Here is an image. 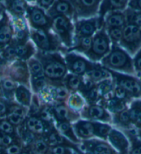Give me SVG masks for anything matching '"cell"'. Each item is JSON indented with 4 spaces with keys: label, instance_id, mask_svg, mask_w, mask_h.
Returning a JSON list of instances; mask_svg holds the SVG:
<instances>
[{
    "label": "cell",
    "instance_id": "obj_1",
    "mask_svg": "<svg viewBox=\"0 0 141 154\" xmlns=\"http://www.w3.org/2000/svg\"><path fill=\"white\" fill-rule=\"evenodd\" d=\"M35 57L41 63L44 71L45 78L52 82H63L68 72L66 61L57 53H46L39 51Z\"/></svg>",
    "mask_w": 141,
    "mask_h": 154
},
{
    "label": "cell",
    "instance_id": "obj_2",
    "mask_svg": "<svg viewBox=\"0 0 141 154\" xmlns=\"http://www.w3.org/2000/svg\"><path fill=\"white\" fill-rule=\"evenodd\" d=\"M103 66L112 71L136 75L134 62L130 55L118 45L113 44L110 52L102 60Z\"/></svg>",
    "mask_w": 141,
    "mask_h": 154
},
{
    "label": "cell",
    "instance_id": "obj_3",
    "mask_svg": "<svg viewBox=\"0 0 141 154\" xmlns=\"http://www.w3.org/2000/svg\"><path fill=\"white\" fill-rule=\"evenodd\" d=\"M111 40L105 27L101 28L92 37L90 49L85 53L90 61L102 60L111 51Z\"/></svg>",
    "mask_w": 141,
    "mask_h": 154
},
{
    "label": "cell",
    "instance_id": "obj_4",
    "mask_svg": "<svg viewBox=\"0 0 141 154\" xmlns=\"http://www.w3.org/2000/svg\"><path fill=\"white\" fill-rule=\"evenodd\" d=\"M71 19L65 15H57L52 17V29L60 42L67 47L72 48L75 42V26Z\"/></svg>",
    "mask_w": 141,
    "mask_h": 154
},
{
    "label": "cell",
    "instance_id": "obj_5",
    "mask_svg": "<svg viewBox=\"0 0 141 154\" xmlns=\"http://www.w3.org/2000/svg\"><path fill=\"white\" fill-rule=\"evenodd\" d=\"M31 37L40 51L54 53L61 48L59 39L50 31L31 29Z\"/></svg>",
    "mask_w": 141,
    "mask_h": 154
},
{
    "label": "cell",
    "instance_id": "obj_6",
    "mask_svg": "<svg viewBox=\"0 0 141 154\" xmlns=\"http://www.w3.org/2000/svg\"><path fill=\"white\" fill-rule=\"evenodd\" d=\"M116 86L124 88L132 98L141 97V80L135 76L107 69Z\"/></svg>",
    "mask_w": 141,
    "mask_h": 154
},
{
    "label": "cell",
    "instance_id": "obj_7",
    "mask_svg": "<svg viewBox=\"0 0 141 154\" xmlns=\"http://www.w3.org/2000/svg\"><path fill=\"white\" fill-rule=\"evenodd\" d=\"M120 44L128 53L136 55L141 49V28L127 24L122 29V37Z\"/></svg>",
    "mask_w": 141,
    "mask_h": 154
},
{
    "label": "cell",
    "instance_id": "obj_8",
    "mask_svg": "<svg viewBox=\"0 0 141 154\" xmlns=\"http://www.w3.org/2000/svg\"><path fill=\"white\" fill-rule=\"evenodd\" d=\"M27 19L32 29L50 31L52 29V18L37 6H28Z\"/></svg>",
    "mask_w": 141,
    "mask_h": 154
},
{
    "label": "cell",
    "instance_id": "obj_9",
    "mask_svg": "<svg viewBox=\"0 0 141 154\" xmlns=\"http://www.w3.org/2000/svg\"><path fill=\"white\" fill-rule=\"evenodd\" d=\"M30 74L28 63L22 60H16L9 63L5 77L11 79L20 85L30 87Z\"/></svg>",
    "mask_w": 141,
    "mask_h": 154
},
{
    "label": "cell",
    "instance_id": "obj_10",
    "mask_svg": "<svg viewBox=\"0 0 141 154\" xmlns=\"http://www.w3.org/2000/svg\"><path fill=\"white\" fill-rule=\"evenodd\" d=\"M81 118L92 122L113 124L112 115L99 104H87L80 113Z\"/></svg>",
    "mask_w": 141,
    "mask_h": 154
},
{
    "label": "cell",
    "instance_id": "obj_11",
    "mask_svg": "<svg viewBox=\"0 0 141 154\" xmlns=\"http://www.w3.org/2000/svg\"><path fill=\"white\" fill-rule=\"evenodd\" d=\"M72 5L75 11L76 19H87L93 18L99 12L101 1H85V0H71Z\"/></svg>",
    "mask_w": 141,
    "mask_h": 154
},
{
    "label": "cell",
    "instance_id": "obj_12",
    "mask_svg": "<svg viewBox=\"0 0 141 154\" xmlns=\"http://www.w3.org/2000/svg\"><path fill=\"white\" fill-rule=\"evenodd\" d=\"M78 146L83 154H119L107 141L96 137L82 140Z\"/></svg>",
    "mask_w": 141,
    "mask_h": 154
},
{
    "label": "cell",
    "instance_id": "obj_13",
    "mask_svg": "<svg viewBox=\"0 0 141 154\" xmlns=\"http://www.w3.org/2000/svg\"><path fill=\"white\" fill-rule=\"evenodd\" d=\"M64 59L67 68L71 72V74L80 77H84L86 72L95 64L82 56L73 53H67Z\"/></svg>",
    "mask_w": 141,
    "mask_h": 154
},
{
    "label": "cell",
    "instance_id": "obj_14",
    "mask_svg": "<svg viewBox=\"0 0 141 154\" xmlns=\"http://www.w3.org/2000/svg\"><path fill=\"white\" fill-rule=\"evenodd\" d=\"M103 27V23L98 17L77 21L75 26V39L83 37H92Z\"/></svg>",
    "mask_w": 141,
    "mask_h": 154
},
{
    "label": "cell",
    "instance_id": "obj_15",
    "mask_svg": "<svg viewBox=\"0 0 141 154\" xmlns=\"http://www.w3.org/2000/svg\"><path fill=\"white\" fill-rule=\"evenodd\" d=\"M49 109L54 124L64 122L74 123L81 118L80 113L69 108L66 102L49 105Z\"/></svg>",
    "mask_w": 141,
    "mask_h": 154
},
{
    "label": "cell",
    "instance_id": "obj_16",
    "mask_svg": "<svg viewBox=\"0 0 141 154\" xmlns=\"http://www.w3.org/2000/svg\"><path fill=\"white\" fill-rule=\"evenodd\" d=\"M14 39V29L12 20L7 11L0 15V53L10 45Z\"/></svg>",
    "mask_w": 141,
    "mask_h": 154
},
{
    "label": "cell",
    "instance_id": "obj_17",
    "mask_svg": "<svg viewBox=\"0 0 141 154\" xmlns=\"http://www.w3.org/2000/svg\"><path fill=\"white\" fill-rule=\"evenodd\" d=\"M107 142L119 154H129L130 142L122 131L112 128L108 136Z\"/></svg>",
    "mask_w": 141,
    "mask_h": 154
},
{
    "label": "cell",
    "instance_id": "obj_18",
    "mask_svg": "<svg viewBox=\"0 0 141 154\" xmlns=\"http://www.w3.org/2000/svg\"><path fill=\"white\" fill-rule=\"evenodd\" d=\"M14 29V40L18 44H25L28 42L31 36V31L28 27L24 17H13Z\"/></svg>",
    "mask_w": 141,
    "mask_h": 154
},
{
    "label": "cell",
    "instance_id": "obj_19",
    "mask_svg": "<svg viewBox=\"0 0 141 154\" xmlns=\"http://www.w3.org/2000/svg\"><path fill=\"white\" fill-rule=\"evenodd\" d=\"M72 127L76 136L81 141L94 137V127L92 121L80 119L77 122L72 123Z\"/></svg>",
    "mask_w": 141,
    "mask_h": 154
},
{
    "label": "cell",
    "instance_id": "obj_20",
    "mask_svg": "<svg viewBox=\"0 0 141 154\" xmlns=\"http://www.w3.org/2000/svg\"><path fill=\"white\" fill-rule=\"evenodd\" d=\"M48 15L53 17L57 15H65L71 20L75 17V11L70 1H54V3L49 10L47 11Z\"/></svg>",
    "mask_w": 141,
    "mask_h": 154
},
{
    "label": "cell",
    "instance_id": "obj_21",
    "mask_svg": "<svg viewBox=\"0 0 141 154\" xmlns=\"http://www.w3.org/2000/svg\"><path fill=\"white\" fill-rule=\"evenodd\" d=\"M128 1H103L101 2L98 12V17L101 22L104 23V17L107 14L116 11H125L128 6Z\"/></svg>",
    "mask_w": 141,
    "mask_h": 154
},
{
    "label": "cell",
    "instance_id": "obj_22",
    "mask_svg": "<svg viewBox=\"0 0 141 154\" xmlns=\"http://www.w3.org/2000/svg\"><path fill=\"white\" fill-rule=\"evenodd\" d=\"M127 19L125 14L121 11H116L108 13L104 18L103 26L107 28H124L126 24Z\"/></svg>",
    "mask_w": 141,
    "mask_h": 154
},
{
    "label": "cell",
    "instance_id": "obj_23",
    "mask_svg": "<svg viewBox=\"0 0 141 154\" xmlns=\"http://www.w3.org/2000/svg\"><path fill=\"white\" fill-rule=\"evenodd\" d=\"M6 11L12 15L13 17H24L26 13L28 2L25 1H5L3 2Z\"/></svg>",
    "mask_w": 141,
    "mask_h": 154
},
{
    "label": "cell",
    "instance_id": "obj_24",
    "mask_svg": "<svg viewBox=\"0 0 141 154\" xmlns=\"http://www.w3.org/2000/svg\"><path fill=\"white\" fill-rule=\"evenodd\" d=\"M95 83H98L105 79L112 78L110 73L105 67L94 64L93 67L89 69L84 76Z\"/></svg>",
    "mask_w": 141,
    "mask_h": 154
},
{
    "label": "cell",
    "instance_id": "obj_25",
    "mask_svg": "<svg viewBox=\"0 0 141 154\" xmlns=\"http://www.w3.org/2000/svg\"><path fill=\"white\" fill-rule=\"evenodd\" d=\"M96 87L100 95L101 100H107L114 97L115 84L112 78H107L96 83Z\"/></svg>",
    "mask_w": 141,
    "mask_h": 154
},
{
    "label": "cell",
    "instance_id": "obj_26",
    "mask_svg": "<svg viewBox=\"0 0 141 154\" xmlns=\"http://www.w3.org/2000/svg\"><path fill=\"white\" fill-rule=\"evenodd\" d=\"M98 104L105 107L112 116L121 113V111L128 108V102L122 101L115 97L107 100H101Z\"/></svg>",
    "mask_w": 141,
    "mask_h": 154
},
{
    "label": "cell",
    "instance_id": "obj_27",
    "mask_svg": "<svg viewBox=\"0 0 141 154\" xmlns=\"http://www.w3.org/2000/svg\"><path fill=\"white\" fill-rule=\"evenodd\" d=\"M55 127L60 134L63 135L64 137H66L67 139L73 142L74 144L79 145L81 141L76 136L72 127V123L68 122L57 123L55 124Z\"/></svg>",
    "mask_w": 141,
    "mask_h": 154
},
{
    "label": "cell",
    "instance_id": "obj_28",
    "mask_svg": "<svg viewBox=\"0 0 141 154\" xmlns=\"http://www.w3.org/2000/svg\"><path fill=\"white\" fill-rule=\"evenodd\" d=\"M0 86L4 98L9 101H15V93L19 86L18 84L10 78L4 77L0 80Z\"/></svg>",
    "mask_w": 141,
    "mask_h": 154
},
{
    "label": "cell",
    "instance_id": "obj_29",
    "mask_svg": "<svg viewBox=\"0 0 141 154\" xmlns=\"http://www.w3.org/2000/svg\"><path fill=\"white\" fill-rule=\"evenodd\" d=\"M129 111L133 127L137 129H141V100H133L131 102Z\"/></svg>",
    "mask_w": 141,
    "mask_h": 154
},
{
    "label": "cell",
    "instance_id": "obj_30",
    "mask_svg": "<svg viewBox=\"0 0 141 154\" xmlns=\"http://www.w3.org/2000/svg\"><path fill=\"white\" fill-rule=\"evenodd\" d=\"M32 94L28 88L23 85H19L15 93V101L26 108L31 106Z\"/></svg>",
    "mask_w": 141,
    "mask_h": 154
},
{
    "label": "cell",
    "instance_id": "obj_31",
    "mask_svg": "<svg viewBox=\"0 0 141 154\" xmlns=\"http://www.w3.org/2000/svg\"><path fill=\"white\" fill-rule=\"evenodd\" d=\"M16 54H17V60L28 61L35 54V48L33 44L29 41L25 44H18L17 43Z\"/></svg>",
    "mask_w": 141,
    "mask_h": 154
},
{
    "label": "cell",
    "instance_id": "obj_32",
    "mask_svg": "<svg viewBox=\"0 0 141 154\" xmlns=\"http://www.w3.org/2000/svg\"><path fill=\"white\" fill-rule=\"evenodd\" d=\"M113 124L121 127L122 130H126L134 127L130 118L129 111V107L125 110L121 111V113L112 116Z\"/></svg>",
    "mask_w": 141,
    "mask_h": 154
},
{
    "label": "cell",
    "instance_id": "obj_33",
    "mask_svg": "<svg viewBox=\"0 0 141 154\" xmlns=\"http://www.w3.org/2000/svg\"><path fill=\"white\" fill-rule=\"evenodd\" d=\"M63 83L71 93H77L82 85L83 77L68 74L63 79Z\"/></svg>",
    "mask_w": 141,
    "mask_h": 154
},
{
    "label": "cell",
    "instance_id": "obj_34",
    "mask_svg": "<svg viewBox=\"0 0 141 154\" xmlns=\"http://www.w3.org/2000/svg\"><path fill=\"white\" fill-rule=\"evenodd\" d=\"M92 123L94 127V137L107 141L108 136L113 128L112 126L110 124L101 122H92Z\"/></svg>",
    "mask_w": 141,
    "mask_h": 154
},
{
    "label": "cell",
    "instance_id": "obj_35",
    "mask_svg": "<svg viewBox=\"0 0 141 154\" xmlns=\"http://www.w3.org/2000/svg\"><path fill=\"white\" fill-rule=\"evenodd\" d=\"M66 104L69 108L78 113H80L82 109L86 105L84 97L80 93H71L68 101L66 102Z\"/></svg>",
    "mask_w": 141,
    "mask_h": 154
},
{
    "label": "cell",
    "instance_id": "obj_36",
    "mask_svg": "<svg viewBox=\"0 0 141 154\" xmlns=\"http://www.w3.org/2000/svg\"><path fill=\"white\" fill-rule=\"evenodd\" d=\"M28 66L30 74L31 75V80H35L45 77L42 64L37 58H31L28 61Z\"/></svg>",
    "mask_w": 141,
    "mask_h": 154
},
{
    "label": "cell",
    "instance_id": "obj_37",
    "mask_svg": "<svg viewBox=\"0 0 141 154\" xmlns=\"http://www.w3.org/2000/svg\"><path fill=\"white\" fill-rule=\"evenodd\" d=\"M32 154H48L50 146L44 137H38L37 139L28 146Z\"/></svg>",
    "mask_w": 141,
    "mask_h": 154
},
{
    "label": "cell",
    "instance_id": "obj_38",
    "mask_svg": "<svg viewBox=\"0 0 141 154\" xmlns=\"http://www.w3.org/2000/svg\"><path fill=\"white\" fill-rule=\"evenodd\" d=\"M92 37H83L78 39H75L74 45L68 51L70 52L71 51H76L78 52L84 53V54L88 51L92 46Z\"/></svg>",
    "mask_w": 141,
    "mask_h": 154
},
{
    "label": "cell",
    "instance_id": "obj_39",
    "mask_svg": "<svg viewBox=\"0 0 141 154\" xmlns=\"http://www.w3.org/2000/svg\"><path fill=\"white\" fill-rule=\"evenodd\" d=\"M16 45H17V42L13 39V42L10 43V45L7 46L5 49L2 51L1 53H0L1 57L7 62L12 63L17 60V54H16Z\"/></svg>",
    "mask_w": 141,
    "mask_h": 154
},
{
    "label": "cell",
    "instance_id": "obj_40",
    "mask_svg": "<svg viewBox=\"0 0 141 154\" xmlns=\"http://www.w3.org/2000/svg\"><path fill=\"white\" fill-rule=\"evenodd\" d=\"M84 97L85 102H87V104H98L100 101V95L96 87V84L93 88L89 90L88 91L83 93L81 95Z\"/></svg>",
    "mask_w": 141,
    "mask_h": 154
},
{
    "label": "cell",
    "instance_id": "obj_41",
    "mask_svg": "<svg viewBox=\"0 0 141 154\" xmlns=\"http://www.w3.org/2000/svg\"><path fill=\"white\" fill-rule=\"evenodd\" d=\"M0 129L9 136L17 137L19 136L17 129L11 124L6 118H0Z\"/></svg>",
    "mask_w": 141,
    "mask_h": 154
},
{
    "label": "cell",
    "instance_id": "obj_42",
    "mask_svg": "<svg viewBox=\"0 0 141 154\" xmlns=\"http://www.w3.org/2000/svg\"><path fill=\"white\" fill-rule=\"evenodd\" d=\"M24 147V146L22 139L19 136H18L14 140L13 143L10 146L5 149V152L6 154H20Z\"/></svg>",
    "mask_w": 141,
    "mask_h": 154
},
{
    "label": "cell",
    "instance_id": "obj_43",
    "mask_svg": "<svg viewBox=\"0 0 141 154\" xmlns=\"http://www.w3.org/2000/svg\"><path fill=\"white\" fill-rule=\"evenodd\" d=\"M122 29L123 28H107L106 31L108 34L111 42L113 44L117 45L121 42L122 37Z\"/></svg>",
    "mask_w": 141,
    "mask_h": 154
},
{
    "label": "cell",
    "instance_id": "obj_44",
    "mask_svg": "<svg viewBox=\"0 0 141 154\" xmlns=\"http://www.w3.org/2000/svg\"><path fill=\"white\" fill-rule=\"evenodd\" d=\"M48 154H79L75 149L68 146L58 145L50 147Z\"/></svg>",
    "mask_w": 141,
    "mask_h": 154
},
{
    "label": "cell",
    "instance_id": "obj_45",
    "mask_svg": "<svg viewBox=\"0 0 141 154\" xmlns=\"http://www.w3.org/2000/svg\"><path fill=\"white\" fill-rule=\"evenodd\" d=\"M114 95L115 97H116V98L128 102V103L132 100V97L129 95V93L127 92L124 88L120 87L119 86L115 85L114 90Z\"/></svg>",
    "mask_w": 141,
    "mask_h": 154
},
{
    "label": "cell",
    "instance_id": "obj_46",
    "mask_svg": "<svg viewBox=\"0 0 141 154\" xmlns=\"http://www.w3.org/2000/svg\"><path fill=\"white\" fill-rule=\"evenodd\" d=\"M47 84L48 80L45 77L44 78L35 79V80H31L32 88L35 94H38L47 85Z\"/></svg>",
    "mask_w": 141,
    "mask_h": 154
},
{
    "label": "cell",
    "instance_id": "obj_47",
    "mask_svg": "<svg viewBox=\"0 0 141 154\" xmlns=\"http://www.w3.org/2000/svg\"><path fill=\"white\" fill-rule=\"evenodd\" d=\"M6 118L17 129L22 125L23 122H24L25 119H26L25 117H23V116L15 113H9L8 116H6Z\"/></svg>",
    "mask_w": 141,
    "mask_h": 154
},
{
    "label": "cell",
    "instance_id": "obj_48",
    "mask_svg": "<svg viewBox=\"0 0 141 154\" xmlns=\"http://www.w3.org/2000/svg\"><path fill=\"white\" fill-rule=\"evenodd\" d=\"M17 137L9 136V135L6 134V133H4L3 131L0 129V147L5 149L13 143L14 140Z\"/></svg>",
    "mask_w": 141,
    "mask_h": 154
},
{
    "label": "cell",
    "instance_id": "obj_49",
    "mask_svg": "<svg viewBox=\"0 0 141 154\" xmlns=\"http://www.w3.org/2000/svg\"><path fill=\"white\" fill-rule=\"evenodd\" d=\"M10 102L4 97L0 98V118H6L8 116Z\"/></svg>",
    "mask_w": 141,
    "mask_h": 154
},
{
    "label": "cell",
    "instance_id": "obj_50",
    "mask_svg": "<svg viewBox=\"0 0 141 154\" xmlns=\"http://www.w3.org/2000/svg\"><path fill=\"white\" fill-rule=\"evenodd\" d=\"M134 66L136 73L141 74V49L138 51L133 60Z\"/></svg>",
    "mask_w": 141,
    "mask_h": 154
},
{
    "label": "cell",
    "instance_id": "obj_51",
    "mask_svg": "<svg viewBox=\"0 0 141 154\" xmlns=\"http://www.w3.org/2000/svg\"><path fill=\"white\" fill-rule=\"evenodd\" d=\"M128 8L134 12H141V0L129 1Z\"/></svg>",
    "mask_w": 141,
    "mask_h": 154
},
{
    "label": "cell",
    "instance_id": "obj_52",
    "mask_svg": "<svg viewBox=\"0 0 141 154\" xmlns=\"http://www.w3.org/2000/svg\"><path fill=\"white\" fill-rule=\"evenodd\" d=\"M9 63L7 62L0 55V80L6 75V72Z\"/></svg>",
    "mask_w": 141,
    "mask_h": 154
},
{
    "label": "cell",
    "instance_id": "obj_53",
    "mask_svg": "<svg viewBox=\"0 0 141 154\" xmlns=\"http://www.w3.org/2000/svg\"><path fill=\"white\" fill-rule=\"evenodd\" d=\"M37 4V6L40 7L41 8L43 9V10H47L48 11L51 8V6L53 5V4L54 3V1H50V0H39V1L35 2Z\"/></svg>",
    "mask_w": 141,
    "mask_h": 154
},
{
    "label": "cell",
    "instance_id": "obj_54",
    "mask_svg": "<svg viewBox=\"0 0 141 154\" xmlns=\"http://www.w3.org/2000/svg\"><path fill=\"white\" fill-rule=\"evenodd\" d=\"M20 154H32V153L31 152V151H30V149L28 148L24 147Z\"/></svg>",
    "mask_w": 141,
    "mask_h": 154
},
{
    "label": "cell",
    "instance_id": "obj_55",
    "mask_svg": "<svg viewBox=\"0 0 141 154\" xmlns=\"http://www.w3.org/2000/svg\"><path fill=\"white\" fill-rule=\"evenodd\" d=\"M6 10L5 6H4V3L2 2H0V15H1L3 12H4Z\"/></svg>",
    "mask_w": 141,
    "mask_h": 154
},
{
    "label": "cell",
    "instance_id": "obj_56",
    "mask_svg": "<svg viewBox=\"0 0 141 154\" xmlns=\"http://www.w3.org/2000/svg\"><path fill=\"white\" fill-rule=\"evenodd\" d=\"M138 137L141 140V129H138Z\"/></svg>",
    "mask_w": 141,
    "mask_h": 154
},
{
    "label": "cell",
    "instance_id": "obj_57",
    "mask_svg": "<svg viewBox=\"0 0 141 154\" xmlns=\"http://www.w3.org/2000/svg\"><path fill=\"white\" fill-rule=\"evenodd\" d=\"M0 154H6L5 152V149L0 147Z\"/></svg>",
    "mask_w": 141,
    "mask_h": 154
},
{
    "label": "cell",
    "instance_id": "obj_58",
    "mask_svg": "<svg viewBox=\"0 0 141 154\" xmlns=\"http://www.w3.org/2000/svg\"><path fill=\"white\" fill-rule=\"evenodd\" d=\"M1 97H4V95H3V93H2L1 86H0V98H1Z\"/></svg>",
    "mask_w": 141,
    "mask_h": 154
}]
</instances>
